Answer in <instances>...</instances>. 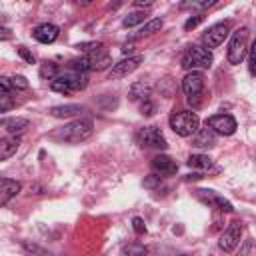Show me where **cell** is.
<instances>
[{"instance_id":"cell-38","label":"cell","mask_w":256,"mask_h":256,"mask_svg":"<svg viewBox=\"0 0 256 256\" xmlns=\"http://www.w3.org/2000/svg\"><path fill=\"white\" fill-rule=\"evenodd\" d=\"M254 48L256 46L252 44V46H248V52H246L248 54V72H250V76H254Z\"/></svg>"},{"instance_id":"cell-4","label":"cell","mask_w":256,"mask_h":256,"mask_svg":"<svg viewBox=\"0 0 256 256\" xmlns=\"http://www.w3.org/2000/svg\"><path fill=\"white\" fill-rule=\"evenodd\" d=\"M88 86V76L82 74V72H64V74H58L52 82H50V88L54 92H62V94H68V92H76V90H84Z\"/></svg>"},{"instance_id":"cell-22","label":"cell","mask_w":256,"mask_h":256,"mask_svg":"<svg viewBox=\"0 0 256 256\" xmlns=\"http://www.w3.org/2000/svg\"><path fill=\"white\" fill-rule=\"evenodd\" d=\"M162 28V20L160 18H154V20H150V22H146L136 34H134V38H144V36H152L154 32H158Z\"/></svg>"},{"instance_id":"cell-27","label":"cell","mask_w":256,"mask_h":256,"mask_svg":"<svg viewBox=\"0 0 256 256\" xmlns=\"http://www.w3.org/2000/svg\"><path fill=\"white\" fill-rule=\"evenodd\" d=\"M76 48H78L80 52H84V54H92V52H96V50H102L104 44H102V42H80Z\"/></svg>"},{"instance_id":"cell-3","label":"cell","mask_w":256,"mask_h":256,"mask_svg":"<svg viewBox=\"0 0 256 256\" xmlns=\"http://www.w3.org/2000/svg\"><path fill=\"white\" fill-rule=\"evenodd\" d=\"M212 66V52L202 48V46H188L184 56H182V68L190 72H200Z\"/></svg>"},{"instance_id":"cell-32","label":"cell","mask_w":256,"mask_h":256,"mask_svg":"<svg viewBox=\"0 0 256 256\" xmlns=\"http://www.w3.org/2000/svg\"><path fill=\"white\" fill-rule=\"evenodd\" d=\"M10 80H12L14 90H26L28 88V80L24 76H10Z\"/></svg>"},{"instance_id":"cell-14","label":"cell","mask_w":256,"mask_h":256,"mask_svg":"<svg viewBox=\"0 0 256 256\" xmlns=\"http://www.w3.org/2000/svg\"><path fill=\"white\" fill-rule=\"evenodd\" d=\"M34 38L40 42V44H52L56 38H58V34H60V28L56 26V24H50V22H44V24H38L36 28H34Z\"/></svg>"},{"instance_id":"cell-20","label":"cell","mask_w":256,"mask_h":256,"mask_svg":"<svg viewBox=\"0 0 256 256\" xmlns=\"http://www.w3.org/2000/svg\"><path fill=\"white\" fill-rule=\"evenodd\" d=\"M80 112H82L80 104H60V106H52L48 110V114L54 118H70V116H76Z\"/></svg>"},{"instance_id":"cell-6","label":"cell","mask_w":256,"mask_h":256,"mask_svg":"<svg viewBox=\"0 0 256 256\" xmlns=\"http://www.w3.org/2000/svg\"><path fill=\"white\" fill-rule=\"evenodd\" d=\"M248 28H238L232 32L230 42H228V52L226 58L230 64H240L248 52Z\"/></svg>"},{"instance_id":"cell-31","label":"cell","mask_w":256,"mask_h":256,"mask_svg":"<svg viewBox=\"0 0 256 256\" xmlns=\"http://www.w3.org/2000/svg\"><path fill=\"white\" fill-rule=\"evenodd\" d=\"M24 250L26 252H30V254H36V256H48V252L44 250V248H40V246H36V244H30L28 240H24Z\"/></svg>"},{"instance_id":"cell-15","label":"cell","mask_w":256,"mask_h":256,"mask_svg":"<svg viewBox=\"0 0 256 256\" xmlns=\"http://www.w3.org/2000/svg\"><path fill=\"white\" fill-rule=\"evenodd\" d=\"M20 192V182L12 178H0V206L8 204Z\"/></svg>"},{"instance_id":"cell-41","label":"cell","mask_w":256,"mask_h":256,"mask_svg":"<svg viewBox=\"0 0 256 256\" xmlns=\"http://www.w3.org/2000/svg\"><path fill=\"white\" fill-rule=\"evenodd\" d=\"M134 6H136V8H150V6H152V2H136Z\"/></svg>"},{"instance_id":"cell-12","label":"cell","mask_w":256,"mask_h":256,"mask_svg":"<svg viewBox=\"0 0 256 256\" xmlns=\"http://www.w3.org/2000/svg\"><path fill=\"white\" fill-rule=\"evenodd\" d=\"M196 196H198L204 204H208V206H212V208H216V210H220V212H232V210H234L232 202H228L224 196H220V194H216V192H212V190H196Z\"/></svg>"},{"instance_id":"cell-39","label":"cell","mask_w":256,"mask_h":256,"mask_svg":"<svg viewBox=\"0 0 256 256\" xmlns=\"http://www.w3.org/2000/svg\"><path fill=\"white\" fill-rule=\"evenodd\" d=\"M12 38V30L6 26H0V40H10Z\"/></svg>"},{"instance_id":"cell-13","label":"cell","mask_w":256,"mask_h":256,"mask_svg":"<svg viewBox=\"0 0 256 256\" xmlns=\"http://www.w3.org/2000/svg\"><path fill=\"white\" fill-rule=\"evenodd\" d=\"M182 90L188 96V100H192L194 96H198L204 90V74L202 72H188L182 78Z\"/></svg>"},{"instance_id":"cell-7","label":"cell","mask_w":256,"mask_h":256,"mask_svg":"<svg viewBox=\"0 0 256 256\" xmlns=\"http://www.w3.org/2000/svg\"><path fill=\"white\" fill-rule=\"evenodd\" d=\"M136 142L144 148H158V150H164L168 144H166V138L162 134V130L158 126H144L136 132Z\"/></svg>"},{"instance_id":"cell-33","label":"cell","mask_w":256,"mask_h":256,"mask_svg":"<svg viewBox=\"0 0 256 256\" xmlns=\"http://www.w3.org/2000/svg\"><path fill=\"white\" fill-rule=\"evenodd\" d=\"M0 92H4V94H8V92H16L14 86H12L10 76H0Z\"/></svg>"},{"instance_id":"cell-17","label":"cell","mask_w":256,"mask_h":256,"mask_svg":"<svg viewBox=\"0 0 256 256\" xmlns=\"http://www.w3.org/2000/svg\"><path fill=\"white\" fill-rule=\"evenodd\" d=\"M216 144V134L206 126V128H198L192 134V146L196 148H210Z\"/></svg>"},{"instance_id":"cell-16","label":"cell","mask_w":256,"mask_h":256,"mask_svg":"<svg viewBox=\"0 0 256 256\" xmlns=\"http://www.w3.org/2000/svg\"><path fill=\"white\" fill-rule=\"evenodd\" d=\"M152 168L158 174H174L178 170V164L174 158H170L168 154H158L152 158Z\"/></svg>"},{"instance_id":"cell-34","label":"cell","mask_w":256,"mask_h":256,"mask_svg":"<svg viewBox=\"0 0 256 256\" xmlns=\"http://www.w3.org/2000/svg\"><path fill=\"white\" fill-rule=\"evenodd\" d=\"M14 108V100L6 94H0V112H8Z\"/></svg>"},{"instance_id":"cell-21","label":"cell","mask_w":256,"mask_h":256,"mask_svg":"<svg viewBox=\"0 0 256 256\" xmlns=\"http://www.w3.org/2000/svg\"><path fill=\"white\" fill-rule=\"evenodd\" d=\"M186 164L196 170H208V168H212V158L208 154H190Z\"/></svg>"},{"instance_id":"cell-8","label":"cell","mask_w":256,"mask_h":256,"mask_svg":"<svg viewBox=\"0 0 256 256\" xmlns=\"http://www.w3.org/2000/svg\"><path fill=\"white\" fill-rule=\"evenodd\" d=\"M206 126L214 134H222V136H230L236 132V120L232 114H214L206 120Z\"/></svg>"},{"instance_id":"cell-24","label":"cell","mask_w":256,"mask_h":256,"mask_svg":"<svg viewBox=\"0 0 256 256\" xmlns=\"http://www.w3.org/2000/svg\"><path fill=\"white\" fill-rule=\"evenodd\" d=\"M58 74H60V70H58V66L54 62H44L40 66V78H44V80H50L52 82Z\"/></svg>"},{"instance_id":"cell-9","label":"cell","mask_w":256,"mask_h":256,"mask_svg":"<svg viewBox=\"0 0 256 256\" xmlns=\"http://www.w3.org/2000/svg\"><path fill=\"white\" fill-rule=\"evenodd\" d=\"M228 34H230V22H216L204 32L202 42L206 44V50L208 48H216L226 40Z\"/></svg>"},{"instance_id":"cell-2","label":"cell","mask_w":256,"mask_h":256,"mask_svg":"<svg viewBox=\"0 0 256 256\" xmlns=\"http://www.w3.org/2000/svg\"><path fill=\"white\" fill-rule=\"evenodd\" d=\"M108 66H112V56L104 48L96 50L92 54H84L82 58H76V60L70 62V68L74 72H82V74L92 72V70H104Z\"/></svg>"},{"instance_id":"cell-10","label":"cell","mask_w":256,"mask_h":256,"mask_svg":"<svg viewBox=\"0 0 256 256\" xmlns=\"http://www.w3.org/2000/svg\"><path fill=\"white\" fill-rule=\"evenodd\" d=\"M240 238H242V222L234 220L228 224V228L222 232L220 240H218V246L224 250V252H232L238 244H240Z\"/></svg>"},{"instance_id":"cell-25","label":"cell","mask_w":256,"mask_h":256,"mask_svg":"<svg viewBox=\"0 0 256 256\" xmlns=\"http://www.w3.org/2000/svg\"><path fill=\"white\" fill-rule=\"evenodd\" d=\"M144 20H146V12H140V10H136V12H130L128 16H124V20H122V26H124V28H132V26H136V24L144 22Z\"/></svg>"},{"instance_id":"cell-35","label":"cell","mask_w":256,"mask_h":256,"mask_svg":"<svg viewBox=\"0 0 256 256\" xmlns=\"http://www.w3.org/2000/svg\"><path fill=\"white\" fill-rule=\"evenodd\" d=\"M132 228H134L136 234H144L146 232V224H144V220L140 216H134L132 218Z\"/></svg>"},{"instance_id":"cell-18","label":"cell","mask_w":256,"mask_h":256,"mask_svg":"<svg viewBox=\"0 0 256 256\" xmlns=\"http://www.w3.org/2000/svg\"><path fill=\"white\" fill-rule=\"evenodd\" d=\"M18 146H20L18 136H4V138H0V162L12 158L16 154V150H18Z\"/></svg>"},{"instance_id":"cell-42","label":"cell","mask_w":256,"mask_h":256,"mask_svg":"<svg viewBox=\"0 0 256 256\" xmlns=\"http://www.w3.org/2000/svg\"><path fill=\"white\" fill-rule=\"evenodd\" d=\"M182 256H188V254H182Z\"/></svg>"},{"instance_id":"cell-40","label":"cell","mask_w":256,"mask_h":256,"mask_svg":"<svg viewBox=\"0 0 256 256\" xmlns=\"http://www.w3.org/2000/svg\"><path fill=\"white\" fill-rule=\"evenodd\" d=\"M132 50H134V44H132V42H130V44H124V46H122V52H124V54L132 52Z\"/></svg>"},{"instance_id":"cell-29","label":"cell","mask_w":256,"mask_h":256,"mask_svg":"<svg viewBox=\"0 0 256 256\" xmlns=\"http://www.w3.org/2000/svg\"><path fill=\"white\" fill-rule=\"evenodd\" d=\"M160 182H162V176L160 174H148L144 180H142V186L144 188H156V186H160Z\"/></svg>"},{"instance_id":"cell-11","label":"cell","mask_w":256,"mask_h":256,"mask_svg":"<svg viewBox=\"0 0 256 256\" xmlns=\"http://www.w3.org/2000/svg\"><path fill=\"white\" fill-rule=\"evenodd\" d=\"M142 56H128V58H122L120 62L112 64L110 72H108V78L110 80H118V78H124L128 74H132L140 64H142Z\"/></svg>"},{"instance_id":"cell-36","label":"cell","mask_w":256,"mask_h":256,"mask_svg":"<svg viewBox=\"0 0 256 256\" xmlns=\"http://www.w3.org/2000/svg\"><path fill=\"white\" fill-rule=\"evenodd\" d=\"M140 112H142L144 116H152V114L156 112V106H154L150 100H144V102L140 104Z\"/></svg>"},{"instance_id":"cell-30","label":"cell","mask_w":256,"mask_h":256,"mask_svg":"<svg viewBox=\"0 0 256 256\" xmlns=\"http://www.w3.org/2000/svg\"><path fill=\"white\" fill-rule=\"evenodd\" d=\"M204 18H206V16H204L202 12H198V14L190 16V18H188V20L184 22V28H186V30H192V28H196V26H198V24H200V22H202Z\"/></svg>"},{"instance_id":"cell-5","label":"cell","mask_w":256,"mask_h":256,"mask_svg":"<svg viewBox=\"0 0 256 256\" xmlns=\"http://www.w3.org/2000/svg\"><path fill=\"white\" fill-rule=\"evenodd\" d=\"M200 126V118L196 112H190V110H180V112H174L170 116V128L178 134V136H192Z\"/></svg>"},{"instance_id":"cell-28","label":"cell","mask_w":256,"mask_h":256,"mask_svg":"<svg viewBox=\"0 0 256 256\" xmlns=\"http://www.w3.org/2000/svg\"><path fill=\"white\" fill-rule=\"evenodd\" d=\"M236 256H254V238L252 236H248L242 242V246H240V250H238Z\"/></svg>"},{"instance_id":"cell-26","label":"cell","mask_w":256,"mask_h":256,"mask_svg":"<svg viewBox=\"0 0 256 256\" xmlns=\"http://www.w3.org/2000/svg\"><path fill=\"white\" fill-rule=\"evenodd\" d=\"M124 254H126V256H146V254H148V250H146V246L132 242V244L124 246Z\"/></svg>"},{"instance_id":"cell-37","label":"cell","mask_w":256,"mask_h":256,"mask_svg":"<svg viewBox=\"0 0 256 256\" xmlns=\"http://www.w3.org/2000/svg\"><path fill=\"white\" fill-rule=\"evenodd\" d=\"M18 54H20L28 64H34V62H36L34 54H32V52H28V50H26V46H18Z\"/></svg>"},{"instance_id":"cell-1","label":"cell","mask_w":256,"mask_h":256,"mask_svg":"<svg viewBox=\"0 0 256 256\" xmlns=\"http://www.w3.org/2000/svg\"><path fill=\"white\" fill-rule=\"evenodd\" d=\"M92 130H94L92 118H76V120L64 124L62 128L54 130L50 134V138L60 140V142H68V144H80L92 136Z\"/></svg>"},{"instance_id":"cell-19","label":"cell","mask_w":256,"mask_h":256,"mask_svg":"<svg viewBox=\"0 0 256 256\" xmlns=\"http://www.w3.org/2000/svg\"><path fill=\"white\" fill-rule=\"evenodd\" d=\"M30 126V122L22 116H14V118H6L2 120V128H6V132H10V136H18L22 134L26 128Z\"/></svg>"},{"instance_id":"cell-23","label":"cell","mask_w":256,"mask_h":256,"mask_svg":"<svg viewBox=\"0 0 256 256\" xmlns=\"http://www.w3.org/2000/svg\"><path fill=\"white\" fill-rule=\"evenodd\" d=\"M148 96H150V88L144 84V82H136L132 88H130V98L132 100H148Z\"/></svg>"}]
</instances>
